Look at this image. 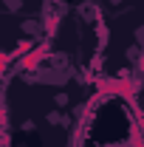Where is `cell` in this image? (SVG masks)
Masks as SVG:
<instances>
[{"instance_id":"obj_1","label":"cell","mask_w":144,"mask_h":147,"mask_svg":"<svg viewBox=\"0 0 144 147\" xmlns=\"http://www.w3.org/2000/svg\"><path fill=\"white\" fill-rule=\"evenodd\" d=\"M23 6H26L23 0H3V9H6V11H11V14H20V11H23Z\"/></svg>"}]
</instances>
